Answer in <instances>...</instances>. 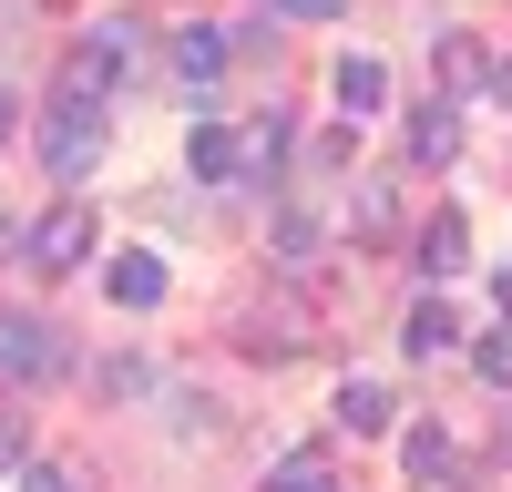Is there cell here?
I'll return each mask as SVG.
<instances>
[{
	"label": "cell",
	"instance_id": "6da1fadb",
	"mask_svg": "<svg viewBox=\"0 0 512 492\" xmlns=\"http://www.w3.org/2000/svg\"><path fill=\"white\" fill-rule=\"evenodd\" d=\"M41 164H52L62 185H82V175L103 164V93L52 82V103H41Z\"/></svg>",
	"mask_w": 512,
	"mask_h": 492
},
{
	"label": "cell",
	"instance_id": "7a4b0ae2",
	"mask_svg": "<svg viewBox=\"0 0 512 492\" xmlns=\"http://www.w3.org/2000/svg\"><path fill=\"white\" fill-rule=\"evenodd\" d=\"M62 369V328L31 318V308H0V390H31Z\"/></svg>",
	"mask_w": 512,
	"mask_h": 492
},
{
	"label": "cell",
	"instance_id": "3957f363",
	"mask_svg": "<svg viewBox=\"0 0 512 492\" xmlns=\"http://www.w3.org/2000/svg\"><path fill=\"white\" fill-rule=\"evenodd\" d=\"M82 246H93V205H82V195H62L52 205V216H31L21 226V246H11V257H31V267H82Z\"/></svg>",
	"mask_w": 512,
	"mask_h": 492
},
{
	"label": "cell",
	"instance_id": "277c9868",
	"mask_svg": "<svg viewBox=\"0 0 512 492\" xmlns=\"http://www.w3.org/2000/svg\"><path fill=\"white\" fill-rule=\"evenodd\" d=\"M123 62H134V31H123V21H103V31H82V41H72L62 82H72V93H113V82H123Z\"/></svg>",
	"mask_w": 512,
	"mask_h": 492
},
{
	"label": "cell",
	"instance_id": "5b68a950",
	"mask_svg": "<svg viewBox=\"0 0 512 492\" xmlns=\"http://www.w3.org/2000/svg\"><path fill=\"white\" fill-rule=\"evenodd\" d=\"M328 93H338L349 123H369L379 103H390V62H379V52H338V62H328Z\"/></svg>",
	"mask_w": 512,
	"mask_h": 492
},
{
	"label": "cell",
	"instance_id": "8992f818",
	"mask_svg": "<svg viewBox=\"0 0 512 492\" xmlns=\"http://www.w3.org/2000/svg\"><path fill=\"white\" fill-rule=\"evenodd\" d=\"M431 62H441V103H472V93H492V52L472 31H441L431 41Z\"/></svg>",
	"mask_w": 512,
	"mask_h": 492
},
{
	"label": "cell",
	"instance_id": "52a82bcc",
	"mask_svg": "<svg viewBox=\"0 0 512 492\" xmlns=\"http://www.w3.org/2000/svg\"><path fill=\"white\" fill-rule=\"evenodd\" d=\"M216 72H226V31H175V93L195 113L216 103Z\"/></svg>",
	"mask_w": 512,
	"mask_h": 492
},
{
	"label": "cell",
	"instance_id": "ba28073f",
	"mask_svg": "<svg viewBox=\"0 0 512 492\" xmlns=\"http://www.w3.org/2000/svg\"><path fill=\"white\" fill-rule=\"evenodd\" d=\"M185 175H205V185H226V175H246V154H236V123H216V113L195 123V144H185Z\"/></svg>",
	"mask_w": 512,
	"mask_h": 492
},
{
	"label": "cell",
	"instance_id": "9c48e42d",
	"mask_svg": "<svg viewBox=\"0 0 512 492\" xmlns=\"http://www.w3.org/2000/svg\"><path fill=\"white\" fill-rule=\"evenodd\" d=\"M410 257H420V267H431V277H451L461 257H472V226H461V205H441V216H431V226H420V236H410Z\"/></svg>",
	"mask_w": 512,
	"mask_h": 492
},
{
	"label": "cell",
	"instance_id": "30bf717a",
	"mask_svg": "<svg viewBox=\"0 0 512 492\" xmlns=\"http://www.w3.org/2000/svg\"><path fill=\"white\" fill-rule=\"evenodd\" d=\"M103 287H113V308H154V298H164V257H144V246H123V257L103 267Z\"/></svg>",
	"mask_w": 512,
	"mask_h": 492
},
{
	"label": "cell",
	"instance_id": "8fae6325",
	"mask_svg": "<svg viewBox=\"0 0 512 492\" xmlns=\"http://www.w3.org/2000/svg\"><path fill=\"white\" fill-rule=\"evenodd\" d=\"M390 421H400V400L379 390V380H349V390H338V431H359V441H379Z\"/></svg>",
	"mask_w": 512,
	"mask_h": 492
},
{
	"label": "cell",
	"instance_id": "7c38bea8",
	"mask_svg": "<svg viewBox=\"0 0 512 492\" xmlns=\"http://www.w3.org/2000/svg\"><path fill=\"white\" fill-rule=\"evenodd\" d=\"M410 154H420V164H451V154H461V103H420V113H410Z\"/></svg>",
	"mask_w": 512,
	"mask_h": 492
},
{
	"label": "cell",
	"instance_id": "4fadbf2b",
	"mask_svg": "<svg viewBox=\"0 0 512 492\" xmlns=\"http://www.w3.org/2000/svg\"><path fill=\"white\" fill-rule=\"evenodd\" d=\"M400 349H410V359H441V349H461V318H451L441 298H420V308H410V328H400Z\"/></svg>",
	"mask_w": 512,
	"mask_h": 492
},
{
	"label": "cell",
	"instance_id": "5bb4252c",
	"mask_svg": "<svg viewBox=\"0 0 512 492\" xmlns=\"http://www.w3.org/2000/svg\"><path fill=\"white\" fill-rule=\"evenodd\" d=\"M236 154H246V175H277V154H287V113L267 103V113H256L246 134H236Z\"/></svg>",
	"mask_w": 512,
	"mask_h": 492
},
{
	"label": "cell",
	"instance_id": "9a60e30c",
	"mask_svg": "<svg viewBox=\"0 0 512 492\" xmlns=\"http://www.w3.org/2000/svg\"><path fill=\"white\" fill-rule=\"evenodd\" d=\"M267 492H328V462L318 451H287V462L267 472Z\"/></svg>",
	"mask_w": 512,
	"mask_h": 492
},
{
	"label": "cell",
	"instance_id": "2e32d148",
	"mask_svg": "<svg viewBox=\"0 0 512 492\" xmlns=\"http://www.w3.org/2000/svg\"><path fill=\"white\" fill-rule=\"evenodd\" d=\"M410 472H420V482H451V441H441V431H410Z\"/></svg>",
	"mask_w": 512,
	"mask_h": 492
},
{
	"label": "cell",
	"instance_id": "e0dca14e",
	"mask_svg": "<svg viewBox=\"0 0 512 492\" xmlns=\"http://www.w3.org/2000/svg\"><path fill=\"white\" fill-rule=\"evenodd\" d=\"M472 369H482V380H492V390H512V328H492V339L472 349Z\"/></svg>",
	"mask_w": 512,
	"mask_h": 492
},
{
	"label": "cell",
	"instance_id": "ac0fdd59",
	"mask_svg": "<svg viewBox=\"0 0 512 492\" xmlns=\"http://www.w3.org/2000/svg\"><path fill=\"white\" fill-rule=\"evenodd\" d=\"M277 257L308 267V257H318V216H287V226H277Z\"/></svg>",
	"mask_w": 512,
	"mask_h": 492
},
{
	"label": "cell",
	"instance_id": "d6986e66",
	"mask_svg": "<svg viewBox=\"0 0 512 492\" xmlns=\"http://www.w3.org/2000/svg\"><path fill=\"white\" fill-rule=\"evenodd\" d=\"M11 492H72V472H62V462H21Z\"/></svg>",
	"mask_w": 512,
	"mask_h": 492
},
{
	"label": "cell",
	"instance_id": "ffe728a7",
	"mask_svg": "<svg viewBox=\"0 0 512 492\" xmlns=\"http://www.w3.org/2000/svg\"><path fill=\"white\" fill-rule=\"evenodd\" d=\"M103 390H113V400H134V390H154V380H144V359H103Z\"/></svg>",
	"mask_w": 512,
	"mask_h": 492
},
{
	"label": "cell",
	"instance_id": "44dd1931",
	"mask_svg": "<svg viewBox=\"0 0 512 492\" xmlns=\"http://www.w3.org/2000/svg\"><path fill=\"white\" fill-rule=\"evenodd\" d=\"M21 462H31V451H21V410H0V482H11Z\"/></svg>",
	"mask_w": 512,
	"mask_h": 492
},
{
	"label": "cell",
	"instance_id": "7402d4cb",
	"mask_svg": "<svg viewBox=\"0 0 512 492\" xmlns=\"http://www.w3.org/2000/svg\"><path fill=\"white\" fill-rule=\"evenodd\" d=\"M277 11H287V21H338L349 0H277Z\"/></svg>",
	"mask_w": 512,
	"mask_h": 492
},
{
	"label": "cell",
	"instance_id": "603a6c76",
	"mask_svg": "<svg viewBox=\"0 0 512 492\" xmlns=\"http://www.w3.org/2000/svg\"><path fill=\"white\" fill-rule=\"evenodd\" d=\"M11 123H21V103H11V82H0V134H11Z\"/></svg>",
	"mask_w": 512,
	"mask_h": 492
},
{
	"label": "cell",
	"instance_id": "cb8c5ba5",
	"mask_svg": "<svg viewBox=\"0 0 512 492\" xmlns=\"http://www.w3.org/2000/svg\"><path fill=\"white\" fill-rule=\"evenodd\" d=\"M492 298H502V318H512V267H502V277H492Z\"/></svg>",
	"mask_w": 512,
	"mask_h": 492
},
{
	"label": "cell",
	"instance_id": "d4e9b609",
	"mask_svg": "<svg viewBox=\"0 0 512 492\" xmlns=\"http://www.w3.org/2000/svg\"><path fill=\"white\" fill-rule=\"evenodd\" d=\"M492 93H502V103H512V62H492Z\"/></svg>",
	"mask_w": 512,
	"mask_h": 492
},
{
	"label": "cell",
	"instance_id": "484cf974",
	"mask_svg": "<svg viewBox=\"0 0 512 492\" xmlns=\"http://www.w3.org/2000/svg\"><path fill=\"white\" fill-rule=\"evenodd\" d=\"M72 492H82V482H72Z\"/></svg>",
	"mask_w": 512,
	"mask_h": 492
}]
</instances>
